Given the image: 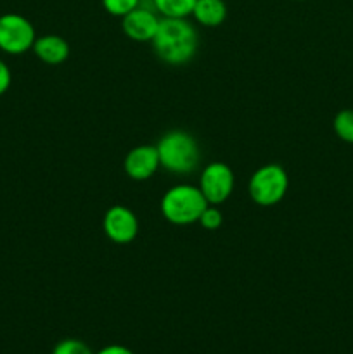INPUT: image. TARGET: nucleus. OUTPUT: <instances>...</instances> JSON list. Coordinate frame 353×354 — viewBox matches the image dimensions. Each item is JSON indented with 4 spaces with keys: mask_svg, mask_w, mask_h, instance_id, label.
<instances>
[{
    "mask_svg": "<svg viewBox=\"0 0 353 354\" xmlns=\"http://www.w3.org/2000/svg\"><path fill=\"white\" fill-rule=\"evenodd\" d=\"M38 59L45 64L57 66L69 57V44L59 35H44L35 40L33 48Z\"/></svg>",
    "mask_w": 353,
    "mask_h": 354,
    "instance_id": "9d476101",
    "label": "nucleus"
},
{
    "mask_svg": "<svg viewBox=\"0 0 353 354\" xmlns=\"http://www.w3.org/2000/svg\"><path fill=\"white\" fill-rule=\"evenodd\" d=\"M152 3L163 17H189L196 0H152Z\"/></svg>",
    "mask_w": 353,
    "mask_h": 354,
    "instance_id": "f8f14e48",
    "label": "nucleus"
},
{
    "mask_svg": "<svg viewBox=\"0 0 353 354\" xmlns=\"http://www.w3.org/2000/svg\"><path fill=\"white\" fill-rule=\"evenodd\" d=\"M192 17L206 28H217L227 17V6L224 0H196Z\"/></svg>",
    "mask_w": 353,
    "mask_h": 354,
    "instance_id": "9b49d317",
    "label": "nucleus"
},
{
    "mask_svg": "<svg viewBox=\"0 0 353 354\" xmlns=\"http://www.w3.org/2000/svg\"><path fill=\"white\" fill-rule=\"evenodd\" d=\"M151 44L156 55L163 62L180 66L196 55L199 37L194 24L187 17H161Z\"/></svg>",
    "mask_w": 353,
    "mask_h": 354,
    "instance_id": "f257e3e1",
    "label": "nucleus"
},
{
    "mask_svg": "<svg viewBox=\"0 0 353 354\" xmlns=\"http://www.w3.org/2000/svg\"><path fill=\"white\" fill-rule=\"evenodd\" d=\"M102 230L109 241L116 244H128L138 234V220L132 209L127 206L109 207L102 218Z\"/></svg>",
    "mask_w": 353,
    "mask_h": 354,
    "instance_id": "0eeeda50",
    "label": "nucleus"
},
{
    "mask_svg": "<svg viewBox=\"0 0 353 354\" xmlns=\"http://www.w3.org/2000/svg\"><path fill=\"white\" fill-rule=\"evenodd\" d=\"M197 223L203 228H206V230H218V228L221 227V223H224V214L218 209V206L208 204V206L204 207L203 214L199 216V221H197Z\"/></svg>",
    "mask_w": 353,
    "mask_h": 354,
    "instance_id": "4468645a",
    "label": "nucleus"
},
{
    "mask_svg": "<svg viewBox=\"0 0 353 354\" xmlns=\"http://www.w3.org/2000/svg\"><path fill=\"white\" fill-rule=\"evenodd\" d=\"M125 173L135 182L149 180L159 168V154L156 145H137L127 154L123 162Z\"/></svg>",
    "mask_w": 353,
    "mask_h": 354,
    "instance_id": "1a4fd4ad",
    "label": "nucleus"
},
{
    "mask_svg": "<svg viewBox=\"0 0 353 354\" xmlns=\"http://www.w3.org/2000/svg\"><path fill=\"white\" fill-rule=\"evenodd\" d=\"M235 176L234 171L225 162H210L206 168L203 169L199 176V190L203 192L204 199L208 204H218L225 203L230 197L232 190H234Z\"/></svg>",
    "mask_w": 353,
    "mask_h": 354,
    "instance_id": "423d86ee",
    "label": "nucleus"
},
{
    "mask_svg": "<svg viewBox=\"0 0 353 354\" xmlns=\"http://www.w3.org/2000/svg\"><path fill=\"white\" fill-rule=\"evenodd\" d=\"M37 35L30 19L16 12L0 16V50L10 55H21L33 48Z\"/></svg>",
    "mask_w": 353,
    "mask_h": 354,
    "instance_id": "39448f33",
    "label": "nucleus"
},
{
    "mask_svg": "<svg viewBox=\"0 0 353 354\" xmlns=\"http://www.w3.org/2000/svg\"><path fill=\"white\" fill-rule=\"evenodd\" d=\"M96 354H135L132 349L125 348V346H120V344H111V346H106V348L99 349Z\"/></svg>",
    "mask_w": 353,
    "mask_h": 354,
    "instance_id": "a211bd4d",
    "label": "nucleus"
},
{
    "mask_svg": "<svg viewBox=\"0 0 353 354\" xmlns=\"http://www.w3.org/2000/svg\"><path fill=\"white\" fill-rule=\"evenodd\" d=\"M334 131L343 142L353 144V109H343L336 114Z\"/></svg>",
    "mask_w": 353,
    "mask_h": 354,
    "instance_id": "ddd939ff",
    "label": "nucleus"
},
{
    "mask_svg": "<svg viewBox=\"0 0 353 354\" xmlns=\"http://www.w3.org/2000/svg\"><path fill=\"white\" fill-rule=\"evenodd\" d=\"M158 14L147 7H135L134 10L121 17V28L123 33L134 41H152L156 31L159 28Z\"/></svg>",
    "mask_w": 353,
    "mask_h": 354,
    "instance_id": "6e6552de",
    "label": "nucleus"
},
{
    "mask_svg": "<svg viewBox=\"0 0 353 354\" xmlns=\"http://www.w3.org/2000/svg\"><path fill=\"white\" fill-rule=\"evenodd\" d=\"M156 149L159 154V166L175 175L192 173L199 165V145L189 131H166L156 144Z\"/></svg>",
    "mask_w": 353,
    "mask_h": 354,
    "instance_id": "f03ea898",
    "label": "nucleus"
},
{
    "mask_svg": "<svg viewBox=\"0 0 353 354\" xmlns=\"http://www.w3.org/2000/svg\"><path fill=\"white\" fill-rule=\"evenodd\" d=\"M289 187V176L280 165L270 162L256 169L249 178V197L258 206H275L284 199Z\"/></svg>",
    "mask_w": 353,
    "mask_h": 354,
    "instance_id": "20e7f679",
    "label": "nucleus"
},
{
    "mask_svg": "<svg viewBox=\"0 0 353 354\" xmlns=\"http://www.w3.org/2000/svg\"><path fill=\"white\" fill-rule=\"evenodd\" d=\"M141 6V0H102V7L107 14L116 17L127 16L130 10Z\"/></svg>",
    "mask_w": 353,
    "mask_h": 354,
    "instance_id": "2eb2a0df",
    "label": "nucleus"
},
{
    "mask_svg": "<svg viewBox=\"0 0 353 354\" xmlns=\"http://www.w3.org/2000/svg\"><path fill=\"white\" fill-rule=\"evenodd\" d=\"M10 82H12V75H10L9 66L0 59V95H3L9 90Z\"/></svg>",
    "mask_w": 353,
    "mask_h": 354,
    "instance_id": "f3484780",
    "label": "nucleus"
},
{
    "mask_svg": "<svg viewBox=\"0 0 353 354\" xmlns=\"http://www.w3.org/2000/svg\"><path fill=\"white\" fill-rule=\"evenodd\" d=\"M52 354H96L92 349L80 339H64L57 342L55 348L52 349Z\"/></svg>",
    "mask_w": 353,
    "mask_h": 354,
    "instance_id": "dca6fc26",
    "label": "nucleus"
},
{
    "mask_svg": "<svg viewBox=\"0 0 353 354\" xmlns=\"http://www.w3.org/2000/svg\"><path fill=\"white\" fill-rule=\"evenodd\" d=\"M208 201L204 199L199 187L189 183H179L170 187L161 197V213L166 221L173 225H192L199 221Z\"/></svg>",
    "mask_w": 353,
    "mask_h": 354,
    "instance_id": "7ed1b4c3",
    "label": "nucleus"
}]
</instances>
